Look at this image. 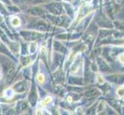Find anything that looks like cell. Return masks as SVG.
<instances>
[{
  "label": "cell",
  "mask_w": 124,
  "mask_h": 115,
  "mask_svg": "<svg viewBox=\"0 0 124 115\" xmlns=\"http://www.w3.org/2000/svg\"><path fill=\"white\" fill-rule=\"evenodd\" d=\"M39 79L40 81H42V80H43V77H42V76L40 75V76L39 77Z\"/></svg>",
  "instance_id": "22"
},
{
  "label": "cell",
  "mask_w": 124,
  "mask_h": 115,
  "mask_svg": "<svg viewBox=\"0 0 124 115\" xmlns=\"http://www.w3.org/2000/svg\"><path fill=\"white\" fill-rule=\"evenodd\" d=\"M37 28H38V29H39V30H41V31H46V29H47V28H46V25H45V24H43V23H40V24H38L37 25Z\"/></svg>",
  "instance_id": "12"
},
{
  "label": "cell",
  "mask_w": 124,
  "mask_h": 115,
  "mask_svg": "<svg viewBox=\"0 0 124 115\" xmlns=\"http://www.w3.org/2000/svg\"><path fill=\"white\" fill-rule=\"evenodd\" d=\"M46 1L47 0H36V2H44Z\"/></svg>",
  "instance_id": "21"
},
{
  "label": "cell",
  "mask_w": 124,
  "mask_h": 115,
  "mask_svg": "<svg viewBox=\"0 0 124 115\" xmlns=\"http://www.w3.org/2000/svg\"><path fill=\"white\" fill-rule=\"evenodd\" d=\"M98 95H100V91L97 90V89L94 88V89H92V90L87 91L85 93V96L86 97H95Z\"/></svg>",
  "instance_id": "7"
},
{
  "label": "cell",
  "mask_w": 124,
  "mask_h": 115,
  "mask_svg": "<svg viewBox=\"0 0 124 115\" xmlns=\"http://www.w3.org/2000/svg\"><path fill=\"white\" fill-rule=\"evenodd\" d=\"M98 64H99V66H100V68L103 71H109V66L106 65V64L102 60V59H98Z\"/></svg>",
  "instance_id": "5"
},
{
  "label": "cell",
  "mask_w": 124,
  "mask_h": 115,
  "mask_svg": "<svg viewBox=\"0 0 124 115\" xmlns=\"http://www.w3.org/2000/svg\"><path fill=\"white\" fill-rule=\"evenodd\" d=\"M66 11L68 12V13H69V15H72V8L70 7V6H68V8H66Z\"/></svg>",
  "instance_id": "15"
},
{
  "label": "cell",
  "mask_w": 124,
  "mask_h": 115,
  "mask_svg": "<svg viewBox=\"0 0 124 115\" xmlns=\"http://www.w3.org/2000/svg\"><path fill=\"white\" fill-rule=\"evenodd\" d=\"M1 90H2V88H1V87H0V91H1Z\"/></svg>",
  "instance_id": "23"
},
{
  "label": "cell",
  "mask_w": 124,
  "mask_h": 115,
  "mask_svg": "<svg viewBox=\"0 0 124 115\" xmlns=\"http://www.w3.org/2000/svg\"><path fill=\"white\" fill-rule=\"evenodd\" d=\"M27 108V104L25 103V102H19L18 104H17V109H18L19 111L20 110H23L24 109H25Z\"/></svg>",
  "instance_id": "9"
},
{
  "label": "cell",
  "mask_w": 124,
  "mask_h": 115,
  "mask_svg": "<svg viewBox=\"0 0 124 115\" xmlns=\"http://www.w3.org/2000/svg\"><path fill=\"white\" fill-rule=\"evenodd\" d=\"M2 64L3 68H4V70L6 71L8 77L11 76L14 74L15 68L9 60H8V59H6V58L2 59Z\"/></svg>",
  "instance_id": "1"
},
{
  "label": "cell",
  "mask_w": 124,
  "mask_h": 115,
  "mask_svg": "<svg viewBox=\"0 0 124 115\" xmlns=\"http://www.w3.org/2000/svg\"><path fill=\"white\" fill-rule=\"evenodd\" d=\"M54 48H55V50H57V51H61L62 50V52H64V51H65V48H64L60 44L57 43V42H55V43Z\"/></svg>",
  "instance_id": "11"
},
{
  "label": "cell",
  "mask_w": 124,
  "mask_h": 115,
  "mask_svg": "<svg viewBox=\"0 0 124 115\" xmlns=\"http://www.w3.org/2000/svg\"><path fill=\"white\" fill-rule=\"evenodd\" d=\"M0 52L4 53V54H8V52L7 48L2 44H0Z\"/></svg>",
  "instance_id": "13"
},
{
  "label": "cell",
  "mask_w": 124,
  "mask_h": 115,
  "mask_svg": "<svg viewBox=\"0 0 124 115\" xmlns=\"http://www.w3.org/2000/svg\"><path fill=\"white\" fill-rule=\"evenodd\" d=\"M12 24H13L14 25H18L19 24V21L18 19H15L13 21H12Z\"/></svg>",
  "instance_id": "16"
},
{
  "label": "cell",
  "mask_w": 124,
  "mask_h": 115,
  "mask_svg": "<svg viewBox=\"0 0 124 115\" xmlns=\"http://www.w3.org/2000/svg\"><path fill=\"white\" fill-rule=\"evenodd\" d=\"M118 93H119V95H120V96H123V90L121 88V89H119V90H118Z\"/></svg>",
  "instance_id": "19"
},
{
  "label": "cell",
  "mask_w": 124,
  "mask_h": 115,
  "mask_svg": "<svg viewBox=\"0 0 124 115\" xmlns=\"http://www.w3.org/2000/svg\"><path fill=\"white\" fill-rule=\"evenodd\" d=\"M48 8L53 14H59L62 11V6L60 3H52L48 6Z\"/></svg>",
  "instance_id": "3"
},
{
  "label": "cell",
  "mask_w": 124,
  "mask_h": 115,
  "mask_svg": "<svg viewBox=\"0 0 124 115\" xmlns=\"http://www.w3.org/2000/svg\"><path fill=\"white\" fill-rule=\"evenodd\" d=\"M64 17H60V18H59L58 19V21H57V24H59V25H60V24H62L63 22H64Z\"/></svg>",
  "instance_id": "14"
},
{
  "label": "cell",
  "mask_w": 124,
  "mask_h": 115,
  "mask_svg": "<svg viewBox=\"0 0 124 115\" xmlns=\"http://www.w3.org/2000/svg\"><path fill=\"white\" fill-rule=\"evenodd\" d=\"M25 0H13V2H16V3H18V4H20V3H23L25 2Z\"/></svg>",
  "instance_id": "17"
},
{
  "label": "cell",
  "mask_w": 124,
  "mask_h": 115,
  "mask_svg": "<svg viewBox=\"0 0 124 115\" xmlns=\"http://www.w3.org/2000/svg\"><path fill=\"white\" fill-rule=\"evenodd\" d=\"M29 101H30V103L32 104V105H35L36 102V95L35 93H32V95L29 96Z\"/></svg>",
  "instance_id": "10"
},
{
  "label": "cell",
  "mask_w": 124,
  "mask_h": 115,
  "mask_svg": "<svg viewBox=\"0 0 124 115\" xmlns=\"http://www.w3.org/2000/svg\"><path fill=\"white\" fill-rule=\"evenodd\" d=\"M29 12L33 15H42L44 14V11L40 8H33L29 10Z\"/></svg>",
  "instance_id": "4"
},
{
  "label": "cell",
  "mask_w": 124,
  "mask_h": 115,
  "mask_svg": "<svg viewBox=\"0 0 124 115\" xmlns=\"http://www.w3.org/2000/svg\"><path fill=\"white\" fill-rule=\"evenodd\" d=\"M22 35L26 40H36V39H38V38H40L42 37V35H40V34H39V33L27 32H22Z\"/></svg>",
  "instance_id": "2"
},
{
  "label": "cell",
  "mask_w": 124,
  "mask_h": 115,
  "mask_svg": "<svg viewBox=\"0 0 124 115\" xmlns=\"http://www.w3.org/2000/svg\"><path fill=\"white\" fill-rule=\"evenodd\" d=\"M15 90L17 92H23L25 90V86L23 82H20L18 84H16L15 86Z\"/></svg>",
  "instance_id": "8"
},
{
  "label": "cell",
  "mask_w": 124,
  "mask_h": 115,
  "mask_svg": "<svg viewBox=\"0 0 124 115\" xmlns=\"http://www.w3.org/2000/svg\"><path fill=\"white\" fill-rule=\"evenodd\" d=\"M109 80L112 81L113 82H116V83H121L123 81V77L121 75H119V76H112V77H109Z\"/></svg>",
  "instance_id": "6"
},
{
  "label": "cell",
  "mask_w": 124,
  "mask_h": 115,
  "mask_svg": "<svg viewBox=\"0 0 124 115\" xmlns=\"http://www.w3.org/2000/svg\"><path fill=\"white\" fill-rule=\"evenodd\" d=\"M22 61H23V62L24 65H26V64L28 63V61H29V60H28V59H27L26 58H23V59H22Z\"/></svg>",
  "instance_id": "18"
},
{
  "label": "cell",
  "mask_w": 124,
  "mask_h": 115,
  "mask_svg": "<svg viewBox=\"0 0 124 115\" xmlns=\"http://www.w3.org/2000/svg\"><path fill=\"white\" fill-rule=\"evenodd\" d=\"M102 103H101L100 104V106H99V110H98V111H100V110H102Z\"/></svg>",
  "instance_id": "20"
}]
</instances>
